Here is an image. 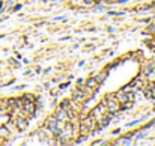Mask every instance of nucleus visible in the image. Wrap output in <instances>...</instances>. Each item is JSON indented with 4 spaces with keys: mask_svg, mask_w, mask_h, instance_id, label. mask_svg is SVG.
Wrapping results in <instances>:
<instances>
[{
    "mask_svg": "<svg viewBox=\"0 0 155 146\" xmlns=\"http://www.w3.org/2000/svg\"><path fill=\"white\" fill-rule=\"evenodd\" d=\"M86 86L95 90V89H98V87H99V83L96 81V78H95V77H92V78H89V80L86 81Z\"/></svg>",
    "mask_w": 155,
    "mask_h": 146,
    "instance_id": "nucleus-6",
    "label": "nucleus"
},
{
    "mask_svg": "<svg viewBox=\"0 0 155 146\" xmlns=\"http://www.w3.org/2000/svg\"><path fill=\"white\" fill-rule=\"evenodd\" d=\"M105 113H107V105H105V102H99L96 107H93V110L90 111V116H93V117L98 120V119L102 117Z\"/></svg>",
    "mask_w": 155,
    "mask_h": 146,
    "instance_id": "nucleus-2",
    "label": "nucleus"
},
{
    "mask_svg": "<svg viewBox=\"0 0 155 146\" xmlns=\"http://www.w3.org/2000/svg\"><path fill=\"white\" fill-rule=\"evenodd\" d=\"M149 32H155V24H152V26L149 27Z\"/></svg>",
    "mask_w": 155,
    "mask_h": 146,
    "instance_id": "nucleus-13",
    "label": "nucleus"
},
{
    "mask_svg": "<svg viewBox=\"0 0 155 146\" xmlns=\"http://www.w3.org/2000/svg\"><path fill=\"white\" fill-rule=\"evenodd\" d=\"M9 135V128L5 125V126H0V137H8Z\"/></svg>",
    "mask_w": 155,
    "mask_h": 146,
    "instance_id": "nucleus-10",
    "label": "nucleus"
},
{
    "mask_svg": "<svg viewBox=\"0 0 155 146\" xmlns=\"http://www.w3.org/2000/svg\"><path fill=\"white\" fill-rule=\"evenodd\" d=\"M24 99H27V101H35L36 98H35L32 93H27V95H24Z\"/></svg>",
    "mask_w": 155,
    "mask_h": 146,
    "instance_id": "nucleus-11",
    "label": "nucleus"
},
{
    "mask_svg": "<svg viewBox=\"0 0 155 146\" xmlns=\"http://www.w3.org/2000/svg\"><path fill=\"white\" fill-rule=\"evenodd\" d=\"M71 110V108H69ZM56 117H57V120H60V122H66L68 119H69V114H68V110H65V108H59L57 111H56V114H54Z\"/></svg>",
    "mask_w": 155,
    "mask_h": 146,
    "instance_id": "nucleus-5",
    "label": "nucleus"
},
{
    "mask_svg": "<svg viewBox=\"0 0 155 146\" xmlns=\"http://www.w3.org/2000/svg\"><path fill=\"white\" fill-rule=\"evenodd\" d=\"M81 123H83V125H86L90 131H93V129H95V126L98 125V123H96V119H95L93 116H90V114L84 116V117L81 119Z\"/></svg>",
    "mask_w": 155,
    "mask_h": 146,
    "instance_id": "nucleus-3",
    "label": "nucleus"
},
{
    "mask_svg": "<svg viewBox=\"0 0 155 146\" xmlns=\"http://www.w3.org/2000/svg\"><path fill=\"white\" fill-rule=\"evenodd\" d=\"M104 102H105V105H107V111H110V113H116V111L120 110V102L117 101V98H116L114 93L107 95L105 99H104Z\"/></svg>",
    "mask_w": 155,
    "mask_h": 146,
    "instance_id": "nucleus-1",
    "label": "nucleus"
},
{
    "mask_svg": "<svg viewBox=\"0 0 155 146\" xmlns=\"http://www.w3.org/2000/svg\"><path fill=\"white\" fill-rule=\"evenodd\" d=\"M90 132H92V131H90L86 125H83V123L80 125V135H81V137H87Z\"/></svg>",
    "mask_w": 155,
    "mask_h": 146,
    "instance_id": "nucleus-8",
    "label": "nucleus"
},
{
    "mask_svg": "<svg viewBox=\"0 0 155 146\" xmlns=\"http://www.w3.org/2000/svg\"><path fill=\"white\" fill-rule=\"evenodd\" d=\"M107 2H108V0H107Z\"/></svg>",
    "mask_w": 155,
    "mask_h": 146,
    "instance_id": "nucleus-15",
    "label": "nucleus"
},
{
    "mask_svg": "<svg viewBox=\"0 0 155 146\" xmlns=\"http://www.w3.org/2000/svg\"><path fill=\"white\" fill-rule=\"evenodd\" d=\"M23 110L26 111V113H29V114H33L35 113V110H36V105H35V101H27V99H24V102H23Z\"/></svg>",
    "mask_w": 155,
    "mask_h": 146,
    "instance_id": "nucleus-4",
    "label": "nucleus"
},
{
    "mask_svg": "<svg viewBox=\"0 0 155 146\" xmlns=\"http://www.w3.org/2000/svg\"><path fill=\"white\" fill-rule=\"evenodd\" d=\"M0 138H2V137H0Z\"/></svg>",
    "mask_w": 155,
    "mask_h": 146,
    "instance_id": "nucleus-16",
    "label": "nucleus"
},
{
    "mask_svg": "<svg viewBox=\"0 0 155 146\" xmlns=\"http://www.w3.org/2000/svg\"><path fill=\"white\" fill-rule=\"evenodd\" d=\"M15 123H17V126H18L20 129H24V128L27 126V119H24V117H18V119L15 120Z\"/></svg>",
    "mask_w": 155,
    "mask_h": 146,
    "instance_id": "nucleus-7",
    "label": "nucleus"
},
{
    "mask_svg": "<svg viewBox=\"0 0 155 146\" xmlns=\"http://www.w3.org/2000/svg\"><path fill=\"white\" fill-rule=\"evenodd\" d=\"M83 2H84V3H87V5H90V3H93V2H95V0H83Z\"/></svg>",
    "mask_w": 155,
    "mask_h": 146,
    "instance_id": "nucleus-12",
    "label": "nucleus"
},
{
    "mask_svg": "<svg viewBox=\"0 0 155 146\" xmlns=\"http://www.w3.org/2000/svg\"><path fill=\"white\" fill-rule=\"evenodd\" d=\"M153 86H155V83H153Z\"/></svg>",
    "mask_w": 155,
    "mask_h": 146,
    "instance_id": "nucleus-14",
    "label": "nucleus"
},
{
    "mask_svg": "<svg viewBox=\"0 0 155 146\" xmlns=\"http://www.w3.org/2000/svg\"><path fill=\"white\" fill-rule=\"evenodd\" d=\"M105 77H107V72H105V71H101L98 75H95V78H96V81H98L99 84H101V83L105 80Z\"/></svg>",
    "mask_w": 155,
    "mask_h": 146,
    "instance_id": "nucleus-9",
    "label": "nucleus"
}]
</instances>
